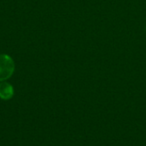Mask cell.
<instances>
[{
    "label": "cell",
    "mask_w": 146,
    "mask_h": 146,
    "mask_svg": "<svg viewBox=\"0 0 146 146\" xmlns=\"http://www.w3.org/2000/svg\"><path fill=\"white\" fill-rule=\"evenodd\" d=\"M13 96H14L13 86L6 81H2L0 83V98L3 100H9Z\"/></svg>",
    "instance_id": "2"
},
{
    "label": "cell",
    "mask_w": 146,
    "mask_h": 146,
    "mask_svg": "<svg viewBox=\"0 0 146 146\" xmlns=\"http://www.w3.org/2000/svg\"><path fill=\"white\" fill-rule=\"evenodd\" d=\"M15 71L13 58L7 54H0V81H6Z\"/></svg>",
    "instance_id": "1"
}]
</instances>
